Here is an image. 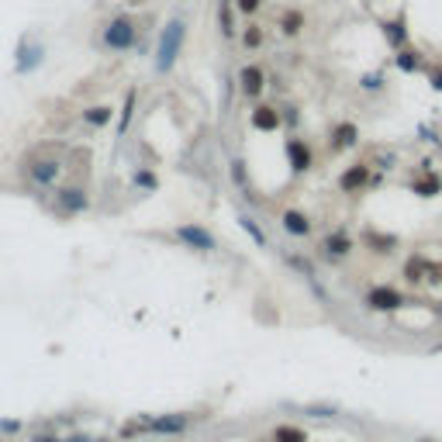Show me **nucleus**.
Masks as SVG:
<instances>
[{
  "label": "nucleus",
  "instance_id": "obj_1",
  "mask_svg": "<svg viewBox=\"0 0 442 442\" xmlns=\"http://www.w3.org/2000/svg\"><path fill=\"white\" fill-rule=\"evenodd\" d=\"M183 38H187V28L183 21H170L166 31H162V38H159V49H156V66L166 73V70H173V62H177V55H180V45Z\"/></svg>",
  "mask_w": 442,
  "mask_h": 442
},
{
  "label": "nucleus",
  "instance_id": "obj_2",
  "mask_svg": "<svg viewBox=\"0 0 442 442\" xmlns=\"http://www.w3.org/2000/svg\"><path fill=\"white\" fill-rule=\"evenodd\" d=\"M104 45L111 53H125V49L135 45V25H131V18H114L104 28Z\"/></svg>",
  "mask_w": 442,
  "mask_h": 442
},
{
  "label": "nucleus",
  "instance_id": "obj_3",
  "mask_svg": "<svg viewBox=\"0 0 442 442\" xmlns=\"http://www.w3.org/2000/svg\"><path fill=\"white\" fill-rule=\"evenodd\" d=\"M263 83H266V77H263L260 66H245V70H242V90H245L249 97L263 94Z\"/></svg>",
  "mask_w": 442,
  "mask_h": 442
},
{
  "label": "nucleus",
  "instance_id": "obj_4",
  "mask_svg": "<svg viewBox=\"0 0 442 442\" xmlns=\"http://www.w3.org/2000/svg\"><path fill=\"white\" fill-rule=\"evenodd\" d=\"M370 304H373V308H397V304H401V297H397L394 290L377 287V290H370Z\"/></svg>",
  "mask_w": 442,
  "mask_h": 442
},
{
  "label": "nucleus",
  "instance_id": "obj_5",
  "mask_svg": "<svg viewBox=\"0 0 442 442\" xmlns=\"http://www.w3.org/2000/svg\"><path fill=\"white\" fill-rule=\"evenodd\" d=\"M253 125L256 128H266V131H273L277 125H280V118L270 111V107H256V114H253Z\"/></svg>",
  "mask_w": 442,
  "mask_h": 442
},
{
  "label": "nucleus",
  "instance_id": "obj_6",
  "mask_svg": "<svg viewBox=\"0 0 442 442\" xmlns=\"http://www.w3.org/2000/svg\"><path fill=\"white\" fill-rule=\"evenodd\" d=\"M284 228H287V232H294V235H304V232H308V218H304V214H297V211H287V214H284Z\"/></svg>",
  "mask_w": 442,
  "mask_h": 442
},
{
  "label": "nucleus",
  "instance_id": "obj_7",
  "mask_svg": "<svg viewBox=\"0 0 442 442\" xmlns=\"http://www.w3.org/2000/svg\"><path fill=\"white\" fill-rule=\"evenodd\" d=\"M180 238L194 242V245H201V249H211V245H214V238H211L208 232H201V228H180Z\"/></svg>",
  "mask_w": 442,
  "mask_h": 442
},
{
  "label": "nucleus",
  "instance_id": "obj_8",
  "mask_svg": "<svg viewBox=\"0 0 442 442\" xmlns=\"http://www.w3.org/2000/svg\"><path fill=\"white\" fill-rule=\"evenodd\" d=\"M360 183H366V166H356L353 173L342 177V187H346V190H353V187H360Z\"/></svg>",
  "mask_w": 442,
  "mask_h": 442
},
{
  "label": "nucleus",
  "instance_id": "obj_9",
  "mask_svg": "<svg viewBox=\"0 0 442 442\" xmlns=\"http://www.w3.org/2000/svg\"><path fill=\"white\" fill-rule=\"evenodd\" d=\"M290 153H294V159H297V170H308L311 159H308V149H304L301 142H290Z\"/></svg>",
  "mask_w": 442,
  "mask_h": 442
},
{
  "label": "nucleus",
  "instance_id": "obj_10",
  "mask_svg": "<svg viewBox=\"0 0 442 442\" xmlns=\"http://www.w3.org/2000/svg\"><path fill=\"white\" fill-rule=\"evenodd\" d=\"M356 142V128L353 125H342V128L336 131V145H353Z\"/></svg>",
  "mask_w": 442,
  "mask_h": 442
},
{
  "label": "nucleus",
  "instance_id": "obj_11",
  "mask_svg": "<svg viewBox=\"0 0 442 442\" xmlns=\"http://www.w3.org/2000/svg\"><path fill=\"white\" fill-rule=\"evenodd\" d=\"M221 31L225 35H232L235 28H232V4L228 0H221Z\"/></svg>",
  "mask_w": 442,
  "mask_h": 442
},
{
  "label": "nucleus",
  "instance_id": "obj_12",
  "mask_svg": "<svg viewBox=\"0 0 442 442\" xmlns=\"http://www.w3.org/2000/svg\"><path fill=\"white\" fill-rule=\"evenodd\" d=\"M284 31H287V35H297V31H301V14H297V11L284 18Z\"/></svg>",
  "mask_w": 442,
  "mask_h": 442
},
{
  "label": "nucleus",
  "instance_id": "obj_13",
  "mask_svg": "<svg viewBox=\"0 0 442 442\" xmlns=\"http://www.w3.org/2000/svg\"><path fill=\"white\" fill-rule=\"evenodd\" d=\"M87 118H90L94 125H104L107 118H111V111H107V107H90V111H87Z\"/></svg>",
  "mask_w": 442,
  "mask_h": 442
},
{
  "label": "nucleus",
  "instance_id": "obj_14",
  "mask_svg": "<svg viewBox=\"0 0 442 442\" xmlns=\"http://www.w3.org/2000/svg\"><path fill=\"white\" fill-rule=\"evenodd\" d=\"M277 439L280 442H304V432H297V429H280Z\"/></svg>",
  "mask_w": 442,
  "mask_h": 442
},
{
  "label": "nucleus",
  "instance_id": "obj_15",
  "mask_svg": "<svg viewBox=\"0 0 442 442\" xmlns=\"http://www.w3.org/2000/svg\"><path fill=\"white\" fill-rule=\"evenodd\" d=\"M260 42H263V28L249 25V31H245V45H249V49H256Z\"/></svg>",
  "mask_w": 442,
  "mask_h": 442
},
{
  "label": "nucleus",
  "instance_id": "obj_16",
  "mask_svg": "<svg viewBox=\"0 0 442 442\" xmlns=\"http://www.w3.org/2000/svg\"><path fill=\"white\" fill-rule=\"evenodd\" d=\"M263 0H238V11H245V14H256L260 11Z\"/></svg>",
  "mask_w": 442,
  "mask_h": 442
}]
</instances>
